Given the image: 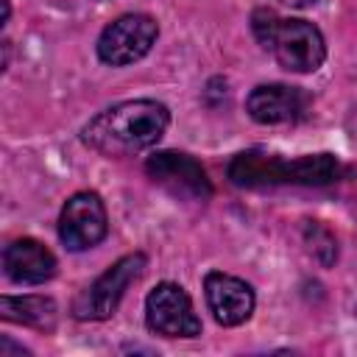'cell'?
I'll use <instances>...</instances> for the list:
<instances>
[{
	"instance_id": "cell-1",
	"label": "cell",
	"mask_w": 357,
	"mask_h": 357,
	"mask_svg": "<svg viewBox=\"0 0 357 357\" xmlns=\"http://www.w3.org/2000/svg\"><path fill=\"white\" fill-rule=\"evenodd\" d=\"M170 126V109L151 98L123 100L98 112L84 128L81 139L100 156H134L153 148Z\"/></svg>"
},
{
	"instance_id": "cell-2",
	"label": "cell",
	"mask_w": 357,
	"mask_h": 357,
	"mask_svg": "<svg viewBox=\"0 0 357 357\" xmlns=\"http://www.w3.org/2000/svg\"><path fill=\"white\" fill-rule=\"evenodd\" d=\"M251 31L257 42L276 59V64L290 73H315L326 59L324 33L307 20L279 17L271 8H257L251 14Z\"/></svg>"
},
{
	"instance_id": "cell-3",
	"label": "cell",
	"mask_w": 357,
	"mask_h": 357,
	"mask_svg": "<svg viewBox=\"0 0 357 357\" xmlns=\"http://www.w3.org/2000/svg\"><path fill=\"white\" fill-rule=\"evenodd\" d=\"M340 176V162L332 153L282 159L262 151L237 153L229 165V178L237 187H273V184H304L321 187Z\"/></svg>"
},
{
	"instance_id": "cell-4",
	"label": "cell",
	"mask_w": 357,
	"mask_h": 357,
	"mask_svg": "<svg viewBox=\"0 0 357 357\" xmlns=\"http://www.w3.org/2000/svg\"><path fill=\"white\" fill-rule=\"evenodd\" d=\"M145 254L134 251L120 257L114 265H109L73 304V312L78 321H106L114 315V310L120 307L126 290L131 282H137L145 271Z\"/></svg>"
},
{
	"instance_id": "cell-5",
	"label": "cell",
	"mask_w": 357,
	"mask_h": 357,
	"mask_svg": "<svg viewBox=\"0 0 357 357\" xmlns=\"http://www.w3.org/2000/svg\"><path fill=\"white\" fill-rule=\"evenodd\" d=\"M159 25L148 14H123L109 22L98 36V59L109 67L139 61L156 42Z\"/></svg>"
},
{
	"instance_id": "cell-6",
	"label": "cell",
	"mask_w": 357,
	"mask_h": 357,
	"mask_svg": "<svg viewBox=\"0 0 357 357\" xmlns=\"http://www.w3.org/2000/svg\"><path fill=\"white\" fill-rule=\"evenodd\" d=\"M145 324L162 337H198L201 318L192 298L176 282H159L145 298Z\"/></svg>"
},
{
	"instance_id": "cell-7",
	"label": "cell",
	"mask_w": 357,
	"mask_h": 357,
	"mask_svg": "<svg viewBox=\"0 0 357 357\" xmlns=\"http://www.w3.org/2000/svg\"><path fill=\"white\" fill-rule=\"evenodd\" d=\"M109 231V215L103 198L92 190H81L67 198L59 215V240L70 251L95 248Z\"/></svg>"
},
{
	"instance_id": "cell-8",
	"label": "cell",
	"mask_w": 357,
	"mask_h": 357,
	"mask_svg": "<svg viewBox=\"0 0 357 357\" xmlns=\"http://www.w3.org/2000/svg\"><path fill=\"white\" fill-rule=\"evenodd\" d=\"M148 176L165 187L170 195L184 198V201H206L212 195V184L206 178V170L198 159L190 153H176V151H159L145 162Z\"/></svg>"
},
{
	"instance_id": "cell-9",
	"label": "cell",
	"mask_w": 357,
	"mask_h": 357,
	"mask_svg": "<svg viewBox=\"0 0 357 357\" xmlns=\"http://www.w3.org/2000/svg\"><path fill=\"white\" fill-rule=\"evenodd\" d=\"M204 296H206V307L215 315L218 324L223 326H240L251 318L257 296L254 287L231 273L223 271H209L204 279Z\"/></svg>"
},
{
	"instance_id": "cell-10",
	"label": "cell",
	"mask_w": 357,
	"mask_h": 357,
	"mask_svg": "<svg viewBox=\"0 0 357 357\" xmlns=\"http://www.w3.org/2000/svg\"><path fill=\"white\" fill-rule=\"evenodd\" d=\"M245 112L251 114V120L262 126L290 123L307 112V95L290 84H259L251 89Z\"/></svg>"
},
{
	"instance_id": "cell-11",
	"label": "cell",
	"mask_w": 357,
	"mask_h": 357,
	"mask_svg": "<svg viewBox=\"0 0 357 357\" xmlns=\"http://www.w3.org/2000/svg\"><path fill=\"white\" fill-rule=\"evenodd\" d=\"M3 271L17 284H42L56 276V257L45 243L33 237H20L6 245Z\"/></svg>"
},
{
	"instance_id": "cell-12",
	"label": "cell",
	"mask_w": 357,
	"mask_h": 357,
	"mask_svg": "<svg viewBox=\"0 0 357 357\" xmlns=\"http://www.w3.org/2000/svg\"><path fill=\"white\" fill-rule=\"evenodd\" d=\"M0 315L14 324L36 326V329H53L59 307L50 296H3L0 298Z\"/></svg>"
},
{
	"instance_id": "cell-13",
	"label": "cell",
	"mask_w": 357,
	"mask_h": 357,
	"mask_svg": "<svg viewBox=\"0 0 357 357\" xmlns=\"http://www.w3.org/2000/svg\"><path fill=\"white\" fill-rule=\"evenodd\" d=\"M282 6H290V8H307V6H312L315 0H279Z\"/></svg>"
}]
</instances>
